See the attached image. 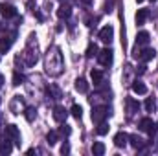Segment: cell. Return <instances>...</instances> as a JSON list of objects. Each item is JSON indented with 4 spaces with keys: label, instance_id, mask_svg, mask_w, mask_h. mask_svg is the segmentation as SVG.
<instances>
[{
    "label": "cell",
    "instance_id": "cell-1",
    "mask_svg": "<svg viewBox=\"0 0 158 156\" xmlns=\"http://www.w3.org/2000/svg\"><path fill=\"white\" fill-rule=\"evenodd\" d=\"M44 70L48 76L57 77L63 74L64 70V61H63V53L59 46H50L46 55H44Z\"/></svg>",
    "mask_w": 158,
    "mask_h": 156
},
{
    "label": "cell",
    "instance_id": "cell-2",
    "mask_svg": "<svg viewBox=\"0 0 158 156\" xmlns=\"http://www.w3.org/2000/svg\"><path fill=\"white\" fill-rule=\"evenodd\" d=\"M33 35H30V42H28V46H26V50H24V53L20 55L22 59H24V64L26 66H35L37 64V61H39V50H37V42L33 44Z\"/></svg>",
    "mask_w": 158,
    "mask_h": 156
},
{
    "label": "cell",
    "instance_id": "cell-3",
    "mask_svg": "<svg viewBox=\"0 0 158 156\" xmlns=\"http://www.w3.org/2000/svg\"><path fill=\"white\" fill-rule=\"evenodd\" d=\"M138 129H140L142 132H147V134L155 136V134L158 132V123H155L151 117H143V119H140V123H138Z\"/></svg>",
    "mask_w": 158,
    "mask_h": 156
},
{
    "label": "cell",
    "instance_id": "cell-4",
    "mask_svg": "<svg viewBox=\"0 0 158 156\" xmlns=\"http://www.w3.org/2000/svg\"><path fill=\"white\" fill-rule=\"evenodd\" d=\"M132 57H134V59H140L142 63H147V61H153V59L156 57V51H155L153 48H145L143 51H140L138 46H136V48L132 50Z\"/></svg>",
    "mask_w": 158,
    "mask_h": 156
},
{
    "label": "cell",
    "instance_id": "cell-5",
    "mask_svg": "<svg viewBox=\"0 0 158 156\" xmlns=\"http://www.w3.org/2000/svg\"><path fill=\"white\" fill-rule=\"evenodd\" d=\"M109 116H110L109 107H94V110H92V121L94 123H103Z\"/></svg>",
    "mask_w": 158,
    "mask_h": 156
},
{
    "label": "cell",
    "instance_id": "cell-6",
    "mask_svg": "<svg viewBox=\"0 0 158 156\" xmlns=\"http://www.w3.org/2000/svg\"><path fill=\"white\" fill-rule=\"evenodd\" d=\"M6 138L7 140H11L17 147H20V130H19V127L17 125H7L6 127Z\"/></svg>",
    "mask_w": 158,
    "mask_h": 156
},
{
    "label": "cell",
    "instance_id": "cell-7",
    "mask_svg": "<svg viewBox=\"0 0 158 156\" xmlns=\"http://www.w3.org/2000/svg\"><path fill=\"white\" fill-rule=\"evenodd\" d=\"M112 59H114V53H112V50H109V48H105V50H101V51L98 53V61H99L101 66H110V64H112Z\"/></svg>",
    "mask_w": 158,
    "mask_h": 156
},
{
    "label": "cell",
    "instance_id": "cell-8",
    "mask_svg": "<svg viewBox=\"0 0 158 156\" xmlns=\"http://www.w3.org/2000/svg\"><path fill=\"white\" fill-rule=\"evenodd\" d=\"M24 109H26V107H24V99H22V96H13L11 103H9V110H11L13 114H20Z\"/></svg>",
    "mask_w": 158,
    "mask_h": 156
},
{
    "label": "cell",
    "instance_id": "cell-9",
    "mask_svg": "<svg viewBox=\"0 0 158 156\" xmlns=\"http://www.w3.org/2000/svg\"><path fill=\"white\" fill-rule=\"evenodd\" d=\"M98 37H99V40H101V42L110 44V42H112V39H114V28H112V26H105V28H101Z\"/></svg>",
    "mask_w": 158,
    "mask_h": 156
},
{
    "label": "cell",
    "instance_id": "cell-10",
    "mask_svg": "<svg viewBox=\"0 0 158 156\" xmlns=\"http://www.w3.org/2000/svg\"><path fill=\"white\" fill-rule=\"evenodd\" d=\"M0 15L4 18H15L17 17V9H15V6L4 2V4H0Z\"/></svg>",
    "mask_w": 158,
    "mask_h": 156
},
{
    "label": "cell",
    "instance_id": "cell-11",
    "mask_svg": "<svg viewBox=\"0 0 158 156\" xmlns=\"http://www.w3.org/2000/svg\"><path fill=\"white\" fill-rule=\"evenodd\" d=\"M66 117H68V110H66L64 107L57 105V107L53 109V119H55L57 123H64V121H66Z\"/></svg>",
    "mask_w": 158,
    "mask_h": 156
},
{
    "label": "cell",
    "instance_id": "cell-12",
    "mask_svg": "<svg viewBox=\"0 0 158 156\" xmlns=\"http://www.w3.org/2000/svg\"><path fill=\"white\" fill-rule=\"evenodd\" d=\"M13 40H15V33H9V35H4L2 39H0V53H6L9 48H11V44H13Z\"/></svg>",
    "mask_w": 158,
    "mask_h": 156
},
{
    "label": "cell",
    "instance_id": "cell-13",
    "mask_svg": "<svg viewBox=\"0 0 158 156\" xmlns=\"http://www.w3.org/2000/svg\"><path fill=\"white\" fill-rule=\"evenodd\" d=\"M46 94H48L52 99H55V101H59V99L63 97V92H61V88H59L57 84H48V86H46Z\"/></svg>",
    "mask_w": 158,
    "mask_h": 156
},
{
    "label": "cell",
    "instance_id": "cell-14",
    "mask_svg": "<svg viewBox=\"0 0 158 156\" xmlns=\"http://www.w3.org/2000/svg\"><path fill=\"white\" fill-rule=\"evenodd\" d=\"M125 105H127V114H129V116H134V114L140 110V103H138V101H134L132 97H127Z\"/></svg>",
    "mask_w": 158,
    "mask_h": 156
},
{
    "label": "cell",
    "instance_id": "cell-15",
    "mask_svg": "<svg viewBox=\"0 0 158 156\" xmlns=\"http://www.w3.org/2000/svg\"><path fill=\"white\" fill-rule=\"evenodd\" d=\"M129 142H131V145H132L134 149H138V151H145V142H143L138 134L129 136Z\"/></svg>",
    "mask_w": 158,
    "mask_h": 156
},
{
    "label": "cell",
    "instance_id": "cell-16",
    "mask_svg": "<svg viewBox=\"0 0 158 156\" xmlns=\"http://www.w3.org/2000/svg\"><path fill=\"white\" fill-rule=\"evenodd\" d=\"M70 15H72V7H70L68 4H66V6L63 4V6L57 9V17H59L61 20H66V18H70Z\"/></svg>",
    "mask_w": 158,
    "mask_h": 156
},
{
    "label": "cell",
    "instance_id": "cell-17",
    "mask_svg": "<svg viewBox=\"0 0 158 156\" xmlns=\"http://www.w3.org/2000/svg\"><path fill=\"white\" fill-rule=\"evenodd\" d=\"M127 142H129V134H127V132H118V134L114 136V145H116V147H125Z\"/></svg>",
    "mask_w": 158,
    "mask_h": 156
},
{
    "label": "cell",
    "instance_id": "cell-18",
    "mask_svg": "<svg viewBox=\"0 0 158 156\" xmlns=\"http://www.w3.org/2000/svg\"><path fill=\"white\" fill-rule=\"evenodd\" d=\"M149 40H151V35H149L147 31H140V33L136 35V46H147Z\"/></svg>",
    "mask_w": 158,
    "mask_h": 156
},
{
    "label": "cell",
    "instance_id": "cell-19",
    "mask_svg": "<svg viewBox=\"0 0 158 156\" xmlns=\"http://www.w3.org/2000/svg\"><path fill=\"white\" fill-rule=\"evenodd\" d=\"M13 151V142L11 140H4V142H0V154L2 156H6V154H9Z\"/></svg>",
    "mask_w": 158,
    "mask_h": 156
},
{
    "label": "cell",
    "instance_id": "cell-20",
    "mask_svg": "<svg viewBox=\"0 0 158 156\" xmlns=\"http://www.w3.org/2000/svg\"><path fill=\"white\" fill-rule=\"evenodd\" d=\"M136 24L138 26H142V24H145V20L149 18V9H138V13H136Z\"/></svg>",
    "mask_w": 158,
    "mask_h": 156
},
{
    "label": "cell",
    "instance_id": "cell-21",
    "mask_svg": "<svg viewBox=\"0 0 158 156\" xmlns=\"http://www.w3.org/2000/svg\"><path fill=\"white\" fill-rule=\"evenodd\" d=\"M132 92L138 94V96H145V94H147V86H145L142 81H134V83H132Z\"/></svg>",
    "mask_w": 158,
    "mask_h": 156
},
{
    "label": "cell",
    "instance_id": "cell-22",
    "mask_svg": "<svg viewBox=\"0 0 158 156\" xmlns=\"http://www.w3.org/2000/svg\"><path fill=\"white\" fill-rule=\"evenodd\" d=\"M76 90L81 92V94H86V92H88V83H86V79H83V77L76 79Z\"/></svg>",
    "mask_w": 158,
    "mask_h": 156
},
{
    "label": "cell",
    "instance_id": "cell-23",
    "mask_svg": "<svg viewBox=\"0 0 158 156\" xmlns=\"http://www.w3.org/2000/svg\"><path fill=\"white\" fill-rule=\"evenodd\" d=\"M92 153H94V156H103L105 154V145H103L101 142H94V145H92Z\"/></svg>",
    "mask_w": 158,
    "mask_h": 156
},
{
    "label": "cell",
    "instance_id": "cell-24",
    "mask_svg": "<svg viewBox=\"0 0 158 156\" xmlns=\"http://www.w3.org/2000/svg\"><path fill=\"white\" fill-rule=\"evenodd\" d=\"M90 77H92V83L94 84H101L103 83V72L101 70H92L90 72Z\"/></svg>",
    "mask_w": 158,
    "mask_h": 156
},
{
    "label": "cell",
    "instance_id": "cell-25",
    "mask_svg": "<svg viewBox=\"0 0 158 156\" xmlns=\"http://www.w3.org/2000/svg\"><path fill=\"white\" fill-rule=\"evenodd\" d=\"M24 117H26L28 121H33V119L37 117V110H35V107H26V109H24Z\"/></svg>",
    "mask_w": 158,
    "mask_h": 156
},
{
    "label": "cell",
    "instance_id": "cell-26",
    "mask_svg": "<svg viewBox=\"0 0 158 156\" xmlns=\"http://www.w3.org/2000/svg\"><path fill=\"white\" fill-rule=\"evenodd\" d=\"M46 140H48L50 145H55V143L59 142V132H57V130H50V132L46 134Z\"/></svg>",
    "mask_w": 158,
    "mask_h": 156
},
{
    "label": "cell",
    "instance_id": "cell-27",
    "mask_svg": "<svg viewBox=\"0 0 158 156\" xmlns=\"http://www.w3.org/2000/svg\"><path fill=\"white\" fill-rule=\"evenodd\" d=\"M85 55H86L88 59H92L94 55H98V46H96L94 42H90V44H88V48H86V53H85Z\"/></svg>",
    "mask_w": 158,
    "mask_h": 156
},
{
    "label": "cell",
    "instance_id": "cell-28",
    "mask_svg": "<svg viewBox=\"0 0 158 156\" xmlns=\"http://www.w3.org/2000/svg\"><path fill=\"white\" fill-rule=\"evenodd\" d=\"M143 107H145V110H147V112H155V109H156V101H155L153 97H147Z\"/></svg>",
    "mask_w": 158,
    "mask_h": 156
},
{
    "label": "cell",
    "instance_id": "cell-29",
    "mask_svg": "<svg viewBox=\"0 0 158 156\" xmlns=\"http://www.w3.org/2000/svg\"><path fill=\"white\" fill-rule=\"evenodd\" d=\"M96 132L99 134V136H105L107 132H109V125L103 121V123H98V129H96Z\"/></svg>",
    "mask_w": 158,
    "mask_h": 156
},
{
    "label": "cell",
    "instance_id": "cell-30",
    "mask_svg": "<svg viewBox=\"0 0 158 156\" xmlns=\"http://www.w3.org/2000/svg\"><path fill=\"white\" fill-rule=\"evenodd\" d=\"M70 112H72V116L76 117V119H81V116H83V109H81L79 105H74Z\"/></svg>",
    "mask_w": 158,
    "mask_h": 156
},
{
    "label": "cell",
    "instance_id": "cell-31",
    "mask_svg": "<svg viewBox=\"0 0 158 156\" xmlns=\"http://www.w3.org/2000/svg\"><path fill=\"white\" fill-rule=\"evenodd\" d=\"M22 83H24V76H22L20 72H15V74H13V84L19 86V84H22Z\"/></svg>",
    "mask_w": 158,
    "mask_h": 156
},
{
    "label": "cell",
    "instance_id": "cell-32",
    "mask_svg": "<svg viewBox=\"0 0 158 156\" xmlns=\"http://www.w3.org/2000/svg\"><path fill=\"white\" fill-rule=\"evenodd\" d=\"M70 132H72V129H70L68 125H63V127H61V130H59V134H64V136H68Z\"/></svg>",
    "mask_w": 158,
    "mask_h": 156
},
{
    "label": "cell",
    "instance_id": "cell-33",
    "mask_svg": "<svg viewBox=\"0 0 158 156\" xmlns=\"http://www.w3.org/2000/svg\"><path fill=\"white\" fill-rule=\"evenodd\" d=\"M68 153H70V145H68V143H64V145L61 147V154H68Z\"/></svg>",
    "mask_w": 158,
    "mask_h": 156
},
{
    "label": "cell",
    "instance_id": "cell-34",
    "mask_svg": "<svg viewBox=\"0 0 158 156\" xmlns=\"http://www.w3.org/2000/svg\"><path fill=\"white\" fill-rule=\"evenodd\" d=\"M112 6H114V2H107V4H105V11L110 13V11H112Z\"/></svg>",
    "mask_w": 158,
    "mask_h": 156
},
{
    "label": "cell",
    "instance_id": "cell-35",
    "mask_svg": "<svg viewBox=\"0 0 158 156\" xmlns=\"http://www.w3.org/2000/svg\"><path fill=\"white\" fill-rule=\"evenodd\" d=\"M143 72H145V66H143V64H142V66H138V74H143Z\"/></svg>",
    "mask_w": 158,
    "mask_h": 156
},
{
    "label": "cell",
    "instance_id": "cell-36",
    "mask_svg": "<svg viewBox=\"0 0 158 156\" xmlns=\"http://www.w3.org/2000/svg\"><path fill=\"white\" fill-rule=\"evenodd\" d=\"M81 2H83L85 6H92V0H81Z\"/></svg>",
    "mask_w": 158,
    "mask_h": 156
},
{
    "label": "cell",
    "instance_id": "cell-37",
    "mask_svg": "<svg viewBox=\"0 0 158 156\" xmlns=\"http://www.w3.org/2000/svg\"><path fill=\"white\" fill-rule=\"evenodd\" d=\"M136 2H143V0H136Z\"/></svg>",
    "mask_w": 158,
    "mask_h": 156
},
{
    "label": "cell",
    "instance_id": "cell-38",
    "mask_svg": "<svg viewBox=\"0 0 158 156\" xmlns=\"http://www.w3.org/2000/svg\"><path fill=\"white\" fill-rule=\"evenodd\" d=\"M153 2H156V0H153Z\"/></svg>",
    "mask_w": 158,
    "mask_h": 156
},
{
    "label": "cell",
    "instance_id": "cell-39",
    "mask_svg": "<svg viewBox=\"0 0 158 156\" xmlns=\"http://www.w3.org/2000/svg\"><path fill=\"white\" fill-rule=\"evenodd\" d=\"M0 103H2V99H0Z\"/></svg>",
    "mask_w": 158,
    "mask_h": 156
}]
</instances>
